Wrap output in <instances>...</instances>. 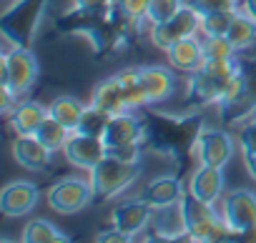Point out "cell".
I'll return each mask as SVG.
<instances>
[{
  "mask_svg": "<svg viewBox=\"0 0 256 243\" xmlns=\"http://www.w3.org/2000/svg\"><path fill=\"white\" fill-rule=\"evenodd\" d=\"M181 218H184V231H186L188 241H196V243L231 241V233L221 218V211H216L211 203L196 198L188 188L181 198Z\"/></svg>",
  "mask_w": 256,
  "mask_h": 243,
  "instance_id": "obj_1",
  "label": "cell"
},
{
  "mask_svg": "<svg viewBox=\"0 0 256 243\" xmlns=\"http://www.w3.org/2000/svg\"><path fill=\"white\" fill-rule=\"evenodd\" d=\"M241 70V58L206 60L201 70L188 75V103L196 108L218 103L231 78Z\"/></svg>",
  "mask_w": 256,
  "mask_h": 243,
  "instance_id": "obj_2",
  "label": "cell"
},
{
  "mask_svg": "<svg viewBox=\"0 0 256 243\" xmlns=\"http://www.w3.org/2000/svg\"><path fill=\"white\" fill-rule=\"evenodd\" d=\"M38 75H40V65L28 45L16 43L0 58V85L8 88L18 100L36 85Z\"/></svg>",
  "mask_w": 256,
  "mask_h": 243,
  "instance_id": "obj_3",
  "label": "cell"
},
{
  "mask_svg": "<svg viewBox=\"0 0 256 243\" xmlns=\"http://www.w3.org/2000/svg\"><path fill=\"white\" fill-rule=\"evenodd\" d=\"M141 173V163H123L113 156H106L96 168L88 171V181L93 186L96 201H110L128 191Z\"/></svg>",
  "mask_w": 256,
  "mask_h": 243,
  "instance_id": "obj_4",
  "label": "cell"
},
{
  "mask_svg": "<svg viewBox=\"0 0 256 243\" xmlns=\"http://www.w3.org/2000/svg\"><path fill=\"white\" fill-rule=\"evenodd\" d=\"M221 218L231 241H256V193L236 188L221 198Z\"/></svg>",
  "mask_w": 256,
  "mask_h": 243,
  "instance_id": "obj_5",
  "label": "cell"
},
{
  "mask_svg": "<svg viewBox=\"0 0 256 243\" xmlns=\"http://www.w3.org/2000/svg\"><path fill=\"white\" fill-rule=\"evenodd\" d=\"M236 138L224 128H198L191 141V153L196 156V161L214 168H226L236 156Z\"/></svg>",
  "mask_w": 256,
  "mask_h": 243,
  "instance_id": "obj_6",
  "label": "cell"
},
{
  "mask_svg": "<svg viewBox=\"0 0 256 243\" xmlns=\"http://www.w3.org/2000/svg\"><path fill=\"white\" fill-rule=\"evenodd\" d=\"M46 201H48L50 211H56L60 216H76V213H80L96 198H93V186H90L88 178L68 176V178L56 181L48 188Z\"/></svg>",
  "mask_w": 256,
  "mask_h": 243,
  "instance_id": "obj_7",
  "label": "cell"
},
{
  "mask_svg": "<svg viewBox=\"0 0 256 243\" xmlns=\"http://www.w3.org/2000/svg\"><path fill=\"white\" fill-rule=\"evenodd\" d=\"M201 33V15L186 3L171 20L166 23H156L148 28V38L151 43L158 48V50H168L174 43L184 40V38H191V35H198Z\"/></svg>",
  "mask_w": 256,
  "mask_h": 243,
  "instance_id": "obj_8",
  "label": "cell"
},
{
  "mask_svg": "<svg viewBox=\"0 0 256 243\" xmlns=\"http://www.w3.org/2000/svg\"><path fill=\"white\" fill-rule=\"evenodd\" d=\"M63 156L70 166H76L80 171H90L108 156V148H106L103 138H98V136L70 131V136L63 146Z\"/></svg>",
  "mask_w": 256,
  "mask_h": 243,
  "instance_id": "obj_9",
  "label": "cell"
},
{
  "mask_svg": "<svg viewBox=\"0 0 256 243\" xmlns=\"http://www.w3.org/2000/svg\"><path fill=\"white\" fill-rule=\"evenodd\" d=\"M154 216H156L154 206L141 196V198H128L120 206H116L113 213H110V223H113V228H118V231L128 233L131 238H136L138 233H144L148 228Z\"/></svg>",
  "mask_w": 256,
  "mask_h": 243,
  "instance_id": "obj_10",
  "label": "cell"
},
{
  "mask_svg": "<svg viewBox=\"0 0 256 243\" xmlns=\"http://www.w3.org/2000/svg\"><path fill=\"white\" fill-rule=\"evenodd\" d=\"M40 201V191L30 181H10L0 193V211L8 218H20L36 211Z\"/></svg>",
  "mask_w": 256,
  "mask_h": 243,
  "instance_id": "obj_11",
  "label": "cell"
},
{
  "mask_svg": "<svg viewBox=\"0 0 256 243\" xmlns=\"http://www.w3.org/2000/svg\"><path fill=\"white\" fill-rule=\"evenodd\" d=\"M141 83H144L148 105H158V103H166L176 93L178 78L171 65L154 63V65H141Z\"/></svg>",
  "mask_w": 256,
  "mask_h": 243,
  "instance_id": "obj_12",
  "label": "cell"
},
{
  "mask_svg": "<svg viewBox=\"0 0 256 243\" xmlns=\"http://www.w3.org/2000/svg\"><path fill=\"white\" fill-rule=\"evenodd\" d=\"M146 138V126L141 123V118L134 110H126L110 118V123L103 133V143L106 148H116V146H128V143H144Z\"/></svg>",
  "mask_w": 256,
  "mask_h": 243,
  "instance_id": "obj_13",
  "label": "cell"
},
{
  "mask_svg": "<svg viewBox=\"0 0 256 243\" xmlns=\"http://www.w3.org/2000/svg\"><path fill=\"white\" fill-rule=\"evenodd\" d=\"M166 60H168V65H171L176 73L194 75V73L201 70L204 63H206L204 40H201L198 35H191V38H184V40L174 43V45L166 50Z\"/></svg>",
  "mask_w": 256,
  "mask_h": 243,
  "instance_id": "obj_14",
  "label": "cell"
},
{
  "mask_svg": "<svg viewBox=\"0 0 256 243\" xmlns=\"http://www.w3.org/2000/svg\"><path fill=\"white\" fill-rule=\"evenodd\" d=\"M10 151H13L16 163L23 166V168H28V171H46L50 166V161H53V153H56L36 133H30V136H16Z\"/></svg>",
  "mask_w": 256,
  "mask_h": 243,
  "instance_id": "obj_15",
  "label": "cell"
},
{
  "mask_svg": "<svg viewBox=\"0 0 256 243\" xmlns=\"http://www.w3.org/2000/svg\"><path fill=\"white\" fill-rule=\"evenodd\" d=\"M186 188H188L196 198H201V201L216 206V203L224 198V188H226L224 168H214V166H201V163H198V168L191 173Z\"/></svg>",
  "mask_w": 256,
  "mask_h": 243,
  "instance_id": "obj_16",
  "label": "cell"
},
{
  "mask_svg": "<svg viewBox=\"0 0 256 243\" xmlns=\"http://www.w3.org/2000/svg\"><path fill=\"white\" fill-rule=\"evenodd\" d=\"M48 105L38 100H18V105L8 115V126L16 136H30L40 128V123L48 118Z\"/></svg>",
  "mask_w": 256,
  "mask_h": 243,
  "instance_id": "obj_17",
  "label": "cell"
},
{
  "mask_svg": "<svg viewBox=\"0 0 256 243\" xmlns=\"http://www.w3.org/2000/svg\"><path fill=\"white\" fill-rule=\"evenodd\" d=\"M184 193H186V186L176 176H158V178H154L146 186L144 198L154 206V211H161V208L178 206L181 198H184Z\"/></svg>",
  "mask_w": 256,
  "mask_h": 243,
  "instance_id": "obj_18",
  "label": "cell"
},
{
  "mask_svg": "<svg viewBox=\"0 0 256 243\" xmlns=\"http://www.w3.org/2000/svg\"><path fill=\"white\" fill-rule=\"evenodd\" d=\"M90 103L98 105L100 110L110 113V115H118V113L131 110V108H128V100H126L123 90H120V85H118V80H116V75L100 80V83L93 88V93H90Z\"/></svg>",
  "mask_w": 256,
  "mask_h": 243,
  "instance_id": "obj_19",
  "label": "cell"
},
{
  "mask_svg": "<svg viewBox=\"0 0 256 243\" xmlns=\"http://www.w3.org/2000/svg\"><path fill=\"white\" fill-rule=\"evenodd\" d=\"M126 100H128V108L131 110H138V108H148V98H146V90H144V83H141V68H123L118 73H113Z\"/></svg>",
  "mask_w": 256,
  "mask_h": 243,
  "instance_id": "obj_20",
  "label": "cell"
},
{
  "mask_svg": "<svg viewBox=\"0 0 256 243\" xmlns=\"http://www.w3.org/2000/svg\"><path fill=\"white\" fill-rule=\"evenodd\" d=\"M20 241H26V243H68L70 236L46 218H33L26 223Z\"/></svg>",
  "mask_w": 256,
  "mask_h": 243,
  "instance_id": "obj_21",
  "label": "cell"
},
{
  "mask_svg": "<svg viewBox=\"0 0 256 243\" xmlns=\"http://www.w3.org/2000/svg\"><path fill=\"white\" fill-rule=\"evenodd\" d=\"M83 108H86V105H83L76 95H58V98L48 105V113H50V118L60 120L68 131H76L78 123H80Z\"/></svg>",
  "mask_w": 256,
  "mask_h": 243,
  "instance_id": "obj_22",
  "label": "cell"
},
{
  "mask_svg": "<svg viewBox=\"0 0 256 243\" xmlns=\"http://www.w3.org/2000/svg\"><path fill=\"white\" fill-rule=\"evenodd\" d=\"M226 38L234 43V48H236L238 53L254 48V45H256V20L238 10V13L234 15V23H231Z\"/></svg>",
  "mask_w": 256,
  "mask_h": 243,
  "instance_id": "obj_23",
  "label": "cell"
},
{
  "mask_svg": "<svg viewBox=\"0 0 256 243\" xmlns=\"http://www.w3.org/2000/svg\"><path fill=\"white\" fill-rule=\"evenodd\" d=\"M110 118H113L110 113L100 110V108H98V105H93V103H88V105L83 108L80 123H78V128H76V131L88 133V136H98V138H103V133H106L108 123H110Z\"/></svg>",
  "mask_w": 256,
  "mask_h": 243,
  "instance_id": "obj_24",
  "label": "cell"
},
{
  "mask_svg": "<svg viewBox=\"0 0 256 243\" xmlns=\"http://www.w3.org/2000/svg\"><path fill=\"white\" fill-rule=\"evenodd\" d=\"M36 136L50 148V151H63V146H66V141H68V136H70V131L60 123V120H56V118H46L43 123H40V128L36 131Z\"/></svg>",
  "mask_w": 256,
  "mask_h": 243,
  "instance_id": "obj_25",
  "label": "cell"
},
{
  "mask_svg": "<svg viewBox=\"0 0 256 243\" xmlns=\"http://www.w3.org/2000/svg\"><path fill=\"white\" fill-rule=\"evenodd\" d=\"M238 13V8L234 10H216V13H206L201 15V38H211V35H226L231 23H234V15Z\"/></svg>",
  "mask_w": 256,
  "mask_h": 243,
  "instance_id": "obj_26",
  "label": "cell"
},
{
  "mask_svg": "<svg viewBox=\"0 0 256 243\" xmlns=\"http://www.w3.org/2000/svg\"><path fill=\"white\" fill-rule=\"evenodd\" d=\"M184 5H186V0H148L146 23H148V25L166 23V20H171Z\"/></svg>",
  "mask_w": 256,
  "mask_h": 243,
  "instance_id": "obj_27",
  "label": "cell"
},
{
  "mask_svg": "<svg viewBox=\"0 0 256 243\" xmlns=\"http://www.w3.org/2000/svg\"><path fill=\"white\" fill-rule=\"evenodd\" d=\"M204 40V53L206 60H226V58H238V50L234 48V43L226 35H211V38H201Z\"/></svg>",
  "mask_w": 256,
  "mask_h": 243,
  "instance_id": "obj_28",
  "label": "cell"
},
{
  "mask_svg": "<svg viewBox=\"0 0 256 243\" xmlns=\"http://www.w3.org/2000/svg\"><path fill=\"white\" fill-rule=\"evenodd\" d=\"M116 8L128 23H141L148 13V0H118Z\"/></svg>",
  "mask_w": 256,
  "mask_h": 243,
  "instance_id": "obj_29",
  "label": "cell"
},
{
  "mask_svg": "<svg viewBox=\"0 0 256 243\" xmlns=\"http://www.w3.org/2000/svg\"><path fill=\"white\" fill-rule=\"evenodd\" d=\"M108 156L123 161V163H141V156H144V143H128V146H116V148H108Z\"/></svg>",
  "mask_w": 256,
  "mask_h": 243,
  "instance_id": "obj_30",
  "label": "cell"
},
{
  "mask_svg": "<svg viewBox=\"0 0 256 243\" xmlns=\"http://www.w3.org/2000/svg\"><path fill=\"white\" fill-rule=\"evenodd\" d=\"M186 3L198 13V15H206V13H216V10H234L238 8L231 0H186Z\"/></svg>",
  "mask_w": 256,
  "mask_h": 243,
  "instance_id": "obj_31",
  "label": "cell"
},
{
  "mask_svg": "<svg viewBox=\"0 0 256 243\" xmlns=\"http://www.w3.org/2000/svg\"><path fill=\"white\" fill-rule=\"evenodd\" d=\"M238 146H251L256 148V115L246 118L238 126Z\"/></svg>",
  "mask_w": 256,
  "mask_h": 243,
  "instance_id": "obj_32",
  "label": "cell"
},
{
  "mask_svg": "<svg viewBox=\"0 0 256 243\" xmlns=\"http://www.w3.org/2000/svg\"><path fill=\"white\" fill-rule=\"evenodd\" d=\"M118 0H73V8L83 10V13H100V10H110Z\"/></svg>",
  "mask_w": 256,
  "mask_h": 243,
  "instance_id": "obj_33",
  "label": "cell"
},
{
  "mask_svg": "<svg viewBox=\"0 0 256 243\" xmlns=\"http://www.w3.org/2000/svg\"><path fill=\"white\" fill-rule=\"evenodd\" d=\"M238 151H241V161H244V168H246L248 178L256 183V148H251V146H238Z\"/></svg>",
  "mask_w": 256,
  "mask_h": 243,
  "instance_id": "obj_34",
  "label": "cell"
},
{
  "mask_svg": "<svg viewBox=\"0 0 256 243\" xmlns=\"http://www.w3.org/2000/svg\"><path fill=\"white\" fill-rule=\"evenodd\" d=\"M96 241L98 243H128V241H134L128 233H123V231H118V228H110V231H100L98 236H96Z\"/></svg>",
  "mask_w": 256,
  "mask_h": 243,
  "instance_id": "obj_35",
  "label": "cell"
},
{
  "mask_svg": "<svg viewBox=\"0 0 256 243\" xmlns=\"http://www.w3.org/2000/svg\"><path fill=\"white\" fill-rule=\"evenodd\" d=\"M238 10L256 20V0H241V3H238Z\"/></svg>",
  "mask_w": 256,
  "mask_h": 243,
  "instance_id": "obj_36",
  "label": "cell"
},
{
  "mask_svg": "<svg viewBox=\"0 0 256 243\" xmlns=\"http://www.w3.org/2000/svg\"><path fill=\"white\" fill-rule=\"evenodd\" d=\"M231 3H236V5H238V3H241V0H231Z\"/></svg>",
  "mask_w": 256,
  "mask_h": 243,
  "instance_id": "obj_37",
  "label": "cell"
}]
</instances>
